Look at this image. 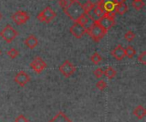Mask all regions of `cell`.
Masks as SVG:
<instances>
[{"instance_id": "obj_1", "label": "cell", "mask_w": 146, "mask_h": 122, "mask_svg": "<svg viewBox=\"0 0 146 122\" xmlns=\"http://www.w3.org/2000/svg\"><path fill=\"white\" fill-rule=\"evenodd\" d=\"M63 11L74 22H76L85 14L83 10V4L78 0L69 3Z\"/></svg>"}, {"instance_id": "obj_2", "label": "cell", "mask_w": 146, "mask_h": 122, "mask_svg": "<svg viewBox=\"0 0 146 122\" xmlns=\"http://www.w3.org/2000/svg\"><path fill=\"white\" fill-rule=\"evenodd\" d=\"M107 32L108 31L104 29L96 21H93V24L91 25V27H89L88 28H86V32L95 42L100 41L107 34Z\"/></svg>"}, {"instance_id": "obj_3", "label": "cell", "mask_w": 146, "mask_h": 122, "mask_svg": "<svg viewBox=\"0 0 146 122\" xmlns=\"http://www.w3.org/2000/svg\"><path fill=\"white\" fill-rule=\"evenodd\" d=\"M115 12H105L100 19L96 21V22L98 25H100L104 29H105L106 31H109L115 24Z\"/></svg>"}, {"instance_id": "obj_4", "label": "cell", "mask_w": 146, "mask_h": 122, "mask_svg": "<svg viewBox=\"0 0 146 122\" xmlns=\"http://www.w3.org/2000/svg\"><path fill=\"white\" fill-rule=\"evenodd\" d=\"M56 12L50 8V7H46L43 11H41L37 18L40 22H45V23H50L51 21H53L56 17Z\"/></svg>"}, {"instance_id": "obj_5", "label": "cell", "mask_w": 146, "mask_h": 122, "mask_svg": "<svg viewBox=\"0 0 146 122\" xmlns=\"http://www.w3.org/2000/svg\"><path fill=\"white\" fill-rule=\"evenodd\" d=\"M18 35V32L16 30H15L11 26L7 25L1 32L0 36L4 39L7 43H11Z\"/></svg>"}, {"instance_id": "obj_6", "label": "cell", "mask_w": 146, "mask_h": 122, "mask_svg": "<svg viewBox=\"0 0 146 122\" xmlns=\"http://www.w3.org/2000/svg\"><path fill=\"white\" fill-rule=\"evenodd\" d=\"M59 71L61 72V74L66 77V78H69L70 76H72L74 72L76 71V68L74 66L73 63H71L68 60H66L60 67H59Z\"/></svg>"}, {"instance_id": "obj_7", "label": "cell", "mask_w": 146, "mask_h": 122, "mask_svg": "<svg viewBox=\"0 0 146 122\" xmlns=\"http://www.w3.org/2000/svg\"><path fill=\"white\" fill-rule=\"evenodd\" d=\"M46 67H47L46 62L39 56L35 57L30 63V68L37 74H41L42 71L46 68Z\"/></svg>"}, {"instance_id": "obj_8", "label": "cell", "mask_w": 146, "mask_h": 122, "mask_svg": "<svg viewBox=\"0 0 146 122\" xmlns=\"http://www.w3.org/2000/svg\"><path fill=\"white\" fill-rule=\"evenodd\" d=\"M30 16L27 14V12L23 11V10H19L16 11L13 15H12V20L16 25H23L25 24L28 20Z\"/></svg>"}, {"instance_id": "obj_9", "label": "cell", "mask_w": 146, "mask_h": 122, "mask_svg": "<svg viewBox=\"0 0 146 122\" xmlns=\"http://www.w3.org/2000/svg\"><path fill=\"white\" fill-rule=\"evenodd\" d=\"M71 34H73L76 38H81L86 32V27L79 22H74V24L69 29Z\"/></svg>"}, {"instance_id": "obj_10", "label": "cell", "mask_w": 146, "mask_h": 122, "mask_svg": "<svg viewBox=\"0 0 146 122\" xmlns=\"http://www.w3.org/2000/svg\"><path fill=\"white\" fill-rule=\"evenodd\" d=\"M104 13H105V12L104 11L103 8L101 7L99 2H98V3L95 4V6H94L93 9L92 10V12L88 15V17H89V19H92L93 21H98V19H100V18L104 15Z\"/></svg>"}, {"instance_id": "obj_11", "label": "cell", "mask_w": 146, "mask_h": 122, "mask_svg": "<svg viewBox=\"0 0 146 122\" xmlns=\"http://www.w3.org/2000/svg\"><path fill=\"white\" fill-rule=\"evenodd\" d=\"M14 80L20 86L24 87L30 81V77L25 71H20L16 74Z\"/></svg>"}, {"instance_id": "obj_12", "label": "cell", "mask_w": 146, "mask_h": 122, "mask_svg": "<svg viewBox=\"0 0 146 122\" xmlns=\"http://www.w3.org/2000/svg\"><path fill=\"white\" fill-rule=\"evenodd\" d=\"M104 12H115V6L117 5V0H99L98 1Z\"/></svg>"}, {"instance_id": "obj_13", "label": "cell", "mask_w": 146, "mask_h": 122, "mask_svg": "<svg viewBox=\"0 0 146 122\" xmlns=\"http://www.w3.org/2000/svg\"><path fill=\"white\" fill-rule=\"evenodd\" d=\"M111 55L117 60V61H121L123 60V58L126 56L125 54V49L123 48V46L121 44L117 45L112 51H111Z\"/></svg>"}, {"instance_id": "obj_14", "label": "cell", "mask_w": 146, "mask_h": 122, "mask_svg": "<svg viewBox=\"0 0 146 122\" xmlns=\"http://www.w3.org/2000/svg\"><path fill=\"white\" fill-rule=\"evenodd\" d=\"M25 44L29 48V49H31V50H33V49H34L37 45H38V38L34 36V35H33V34H31V35H29L26 39H25Z\"/></svg>"}, {"instance_id": "obj_15", "label": "cell", "mask_w": 146, "mask_h": 122, "mask_svg": "<svg viewBox=\"0 0 146 122\" xmlns=\"http://www.w3.org/2000/svg\"><path fill=\"white\" fill-rule=\"evenodd\" d=\"M49 122H73L63 112L60 111Z\"/></svg>"}, {"instance_id": "obj_16", "label": "cell", "mask_w": 146, "mask_h": 122, "mask_svg": "<svg viewBox=\"0 0 146 122\" xmlns=\"http://www.w3.org/2000/svg\"><path fill=\"white\" fill-rule=\"evenodd\" d=\"M133 115L139 119V120H142L143 118H145L146 115V109L145 107H143L142 105H139L137 106L134 110H133Z\"/></svg>"}, {"instance_id": "obj_17", "label": "cell", "mask_w": 146, "mask_h": 122, "mask_svg": "<svg viewBox=\"0 0 146 122\" xmlns=\"http://www.w3.org/2000/svg\"><path fill=\"white\" fill-rule=\"evenodd\" d=\"M128 10V7L125 3H118L115 9V13L119 14L121 15H124Z\"/></svg>"}, {"instance_id": "obj_18", "label": "cell", "mask_w": 146, "mask_h": 122, "mask_svg": "<svg viewBox=\"0 0 146 122\" xmlns=\"http://www.w3.org/2000/svg\"><path fill=\"white\" fill-rule=\"evenodd\" d=\"M94 6H95V3H92L90 0H88L85 4H83V10H84V13H85L86 15H88L92 12V10L93 9Z\"/></svg>"}, {"instance_id": "obj_19", "label": "cell", "mask_w": 146, "mask_h": 122, "mask_svg": "<svg viewBox=\"0 0 146 122\" xmlns=\"http://www.w3.org/2000/svg\"><path fill=\"white\" fill-rule=\"evenodd\" d=\"M104 74L105 76L109 79V80H112L116 76V71L114 68L112 67H109L106 68V70L104 71Z\"/></svg>"}, {"instance_id": "obj_20", "label": "cell", "mask_w": 146, "mask_h": 122, "mask_svg": "<svg viewBox=\"0 0 146 122\" xmlns=\"http://www.w3.org/2000/svg\"><path fill=\"white\" fill-rule=\"evenodd\" d=\"M125 54L126 56L130 58V59H133L134 57V56L136 55V50L132 46V45H128L126 49H125Z\"/></svg>"}, {"instance_id": "obj_21", "label": "cell", "mask_w": 146, "mask_h": 122, "mask_svg": "<svg viewBox=\"0 0 146 122\" xmlns=\"http://www.w3.org/2000/svg\"><path fill=\"white\" fill-rule=\"evenodd\" d=\"M132 5H133V7L135 9L140 10V9H142L145 7V3L143 0H133V3H132Z\"/></svg>"}, {"instance_id": "obj_22", "label": "cell", "mask_w": 146, "mask_h": 122, "mask_svg": "<svg viewBox=\"0 0 146 122\" xmlns=\"http://www.w3.org/2000/svg\"><path fill=\"white\" fill-rule=\"evenodd\" d=\"M91 61L92 62V63H93V64H95V65H98V64L102 62V56H101V55H100L99 53L95 52V53L92 56V57H91Z\"/></svg>"}, {"instance_id": "obj_23", "label": "cell", "mask_w": 146, "mask_h": 122, "mask_svg": "<svg viewBox=\"0 0 146 122\" xmlns=\"http://www.w3.org/2000/svg\"><path fill=\"white\" fill-rule=\"evenodd\" d=\"M89 17H88V15H86V14H84L78 21H77V22H79V23H80L81 25H83V26H86L87 24H88V22H89Z\"/></svg>"}, {"instance_id": "obj_24", "label": "cell", "mask_w": 146, "mask_h": 122, "mask_svg": "<svg viewBox=\"0 0 146 122\" xmlns=\"http://www.w3.org/2000/svg\"><path fill=\"white\" fill-rule=\"evenodd\" d=\"M7 55H8L11 59H15V58H16V57L18 56L19 52H18V50H15V48H12V49H10L9 50L7 51Z\"/></svg>"}, {"instance_id": "obj_25", "label": "cell", "mask_w": 146, "mask_h": 122, "mask_svg": "<svg viewBox=\"0 0 146 122\" xmlns=\"http://www.w3.org/2000/svg\"><path fill=\"white\" fill-rule=\"evenodd\" d=\"M135 33L133 32V31H127L126 33H125V35H124V38L128 41V42H131V41H133L134 38H135Z\"/></svg>"}, {"instance_id": "obj_26", "label": "cell", "mask_w": 146, "mask_h": 122, "mask_svg": "<svg viewBox=\"0 0 146 122\" xmlns=\"http://www.w3.org/2000/svg\"><path fill=\"white\" fill-rule=\"evenodd\" d=\"M96 87H97L98 90L103 91V90H104V89L107 87V83H106L104 80H99V81L96 84Z\"/></svg>"}, {"instance_id": "obj_27", "label": "cell", "mask_w": 146, "mask_h": 122, "mask_svg": "<svg viewBox=\"0 0 146 122\" xmlns=\"http://www.w3.org/2000/svg\"><path fill=\"white\" fill-rule=\"evenodd\" d=\"M94 75L97 79H101L104 75V71L101 68H97L95 71H94Z\"/></svg>"}, {"instance_id": "obj_28", "label": "cell", "mask_w": 146, "mask_h": 122, "mask_svg": "<svg viewBox=\"0 0 146 122\" xmlns=\"http://www.w3.org/2000/svg\"><path fill=\"white\" fill-rule=\"evenodd\" d=\"M138 61H139L140 63H142L143 65H146V51L142 52V53L139 56Z\"/></svg>"}, {"instance_id": "obj_29", "label": "cell", "mask_w": 146, "mask_h": 122, "mask_svg": "<svg viewBox=\"0 0 146 122\" xmlns=\"http://www.w3.org/2000/svg\"><path fill=\"white\" fill-rule=\"evenodd\" d=\"M15 122H28V120H27L24 115H19V116L16 117L15 121Z\"/></svg>"}, {"instance_id": "obj_30", "label": "cell", "mask_w": 146, "mask_h": 122, "mask_svg": "<svg viewBox=\"0 0 146 122\" xmlns=\"http://www.w3.org/2000/svg\"><path fill=\"white\" fill-rule=\"evenodd\" d=\"M58 3H59V5H60V7L62 9H64L67 6H68V0H59L58 1Z\"/></svg>"}, {"instance_id": "obj_31", "label": "cell", "mask_w": 146, "mask_h": 122, "mask_svg": "<svg viewBox=\"0 0 146 122\" xmlns=\"http://www.w3.org/2000/svg\"><path fill=\"white\" fill-rule=\"evenodd\" d=\"M126 1H127V0H117L118 3H125Z\"/></svg>"}, {"instance_id": "obj_32", "label": "cell", "mask_w": 146, "mask_h": 122, "mask_svg": "<svg viewBox=\"0 0 146 122\" xmlns=\"http://www.w3.org/2000/svg\"><path fill=\"white\" fill-rule=\"evenodd\" d=\"M2 18H3V15H2V14H1V12H0V21H1Z\"/></svg>"}, {"instance_id": "obj_33", "label": "cell", "mask_w": 146, "mask_h": 122, "mask_svg": "<svg viewBox=\"0 0 146 122\" xmlns=\"http://www.w3.org/2000/svg\"><path fill=\"white\" fill-rule=\"evenodd\" d=\"M68 1H69V2L71 3V2H74V1H76V0H68Z\"/></svg>"}, {"instance_id": "obj_34", "label": "cell", "mask_w": 146, "mask_h": 122, "mask_svg": "<svg viewBox=\"0 0 146 122\" xmlns=\"http://www.w3.org/2000/svg\"><path fill=\"white\" fill-rule=\"evenodd\" d=\"M0 55H1V50H0Z\"/></svg>"}]
</instances>
